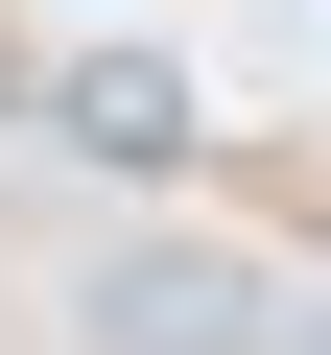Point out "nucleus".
<instances>
[{"label": "nucleus", "mask_w": 331, "mask_h": 355, "mask_svg": "<svg viewBox=\"0 0 331 355\" xmlns=\"http://www.w3.org/2000/svg\"><path fill=\"white\" fill-rule=\"evenodd\" d=\"M71 331H95V355H260L284 284H260L237 237H118V261L71 284Z\"/></svg>", "instance_id": "obj_1"}, {"label": "nucleus", "mask_w": 331, "mask_h": 355, "mask_svg": "<svg viewBox=\"0 0 331 355\" xmlns=\"http://www.w3.org/2000/svg\"><path fill=\"white\" fill-rule=\"evenodd\" d=\"M24 119H48L71 166H190V142H213V95L166 71V48H48V71H24Z\"/></svg>", "instance_id": "obj_2"}, {"label": "nucleus", "mask_w": 331, "mask_h": 355, "mask_svg": "<svg viewBox=\"0 0 331 355\" xmlns=\"http://www.w3.org/2000/svg\"><path fill=\"white\" fill-rule=\"evenodd\" d=\"M307 355H331V331H307Z\"/></svg>", "instance_id": "obj_3"}]
</instances>
